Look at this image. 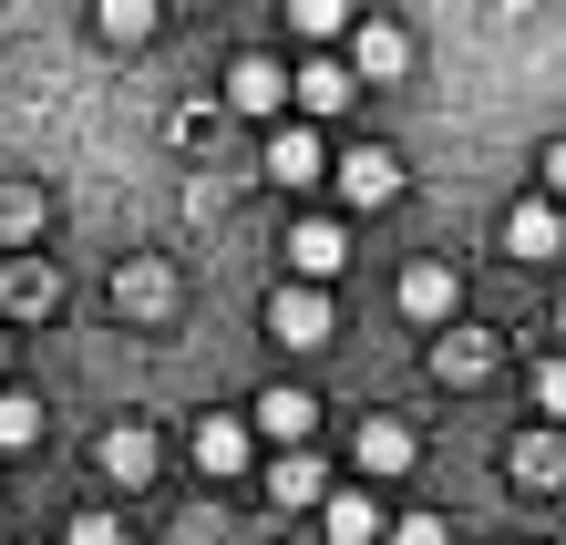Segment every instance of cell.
Returning a JSON list of instances; mask_svg holds the SVG:
<instances>
[{
  "label": "cell",
  "instance_id": "6da1fadb",
  "mask_svg": "<svg viewBox=\"0 0 566 545\" xmlns=\"http://www.w3.org/2000/svg\"><path fill=\"white\" fill-rule=\"evenodd\" d=\"M340 268H350V227H340V217H298V227H289V279H298V289H329Z\"/></svg>",
  "mask_w": 566,
  "mask_h": 545
},
{
  "label": "cell",
  "instance_id": "7a4b0ae2",
  "mask_svg": "<svg viewBox=\"0 0 566 545\" xmlns=\"http://www.w3.org/2000/svg\"><path fill=\"white\" fill-rule=\"evenodd\" d=\"M186 453H196V473H207V484H238V473L258 463V432H248V412H207Z\"/></svg>",
  "mask_w": 566,
  "mask_h": 545
},
{
  "label": "cell",
  "instance_id": "3957f363",
  "mask_svg": "<svg viewBox=\"0 0 566 545\" xmlns=\"http://www.w3.org/2000/svg\"><path fill=\"white\" fill-rule=\"evenodd\" d=\"M350 453H360V484H391V473H412L422 463V432L412 422H391V412H371L350 432Z\"/></svg>",
  "mask_w": 566,
  "mask_h": 545
},
{
  "label": "cell",
  "instance_id": "277c9868",
  "mask_svg": "<svg viewBox=\"0 0 566 545\" xmlns=\"http://www.w3.org/2000/svg\"><path fill=\"white\" fill-rule=\"evenodd\" d=\"M453 310H463L453 258H412V268H402V319H422V329H453Z\"/></svg>",
  "mask_w": 566,
  "mask_h": 545
},
{
  "label": "cell",
  "instance_id": "5b68a950",
  "mask_svg": "<svg viewBox=\"0 0 566 545\" xmlns=\"http://www.w3.org/2000/svg\"><path fill=\"white\" fill-rule=\"evenodd\" d=\"M269 339H279V350H319V339H329V298L298 289V279H279L269 289Z\"/></svg>",
  "mask_w": 566,
  "mask_h": 545
},
{
  "label": "cell",
  "instance_id": "8992f818",
  "mask_svg": "<svg viewBox=\"0 0 566 545\" xmlns=\"http://www.w3.org/2000/svg\"><path fill=\"white\" fill-rule=\"evenodd\" d=\"M248 432H269L279 453H310V432H319V401L279 381V391H258V401H248Z\"/></svg>",
  "mask_w": 566,
  "mask_h": 545
},
{
  "label": "cell",
  "instance_id": "52a82bcc",
  "mask_svg": "<svg viewBox=\"0 0 566 545\" xmlns=\"http://www.w3.org/2000/svg\"><path fill=\"white\" fill-rule=\"evenodd\" d=\"M350 93H360V83H350V62H340V52H310V62H298V73H289V104H298V124L340 114Z\"/></svg>",
  "mask_w": 566,
  "mask_h": 545
},
{
  "label": "cell",
  "instance_id": "ba28073f",
  "mask_svg": "<svg viewBox=\"0 0 566 545\" xmlns=\"http://www.w3.org/2000/svg\"><path fill=\"white\" fill-rule=\"evenodd\" d=\"M350 83H391V73H402V62H412V31L402 21H350Z\"/></svg>",
  "mask_w": 566,
  "mask_h": 545
},
{
  "label": "cell",
  "instance_id": "9c48e42d",
  "mask_svg": "<svg viewBox=\"0 0 566 545\" xmlns=\"http://www.w3.org/2000/svg\"><path fill=\"white\" fill-rule=\"evenodd\" d=\"M505 473H515L525 494H556V484H566V432H556V422L515 432V442H505Z\"/></svg>",
  "mask_w": 566,
  "mask_h": 545
},
{
  "label": "cell",
  "instance_id": "30bf717a",
  "mask_svg": "<svg viewBox=\"0 0 566 545\" xmlns=\"http://www.w3.org/2000/svg\"><path fill=\"white\" fill-rule=\"evenodd\" d=\"M227 104H238V114H289V62L238 52V62H227Z\"/></svg>",
  "mask_w": 566,
  "mask_h": 545
},
{
  "label": "cell",
  "instance_id": "8fae6325",
  "mask_svg": "<svg viewBox=\"0 0 566 545\" xmlns=\"http://www.w3.org/2000/svg\"><path fill=\"white\" fill-rule=\"evenodd\" d=\"M340 196L350 207H391V196H402V155L391 145H350L340 155Z\"/></svg>",
  "mask_w": 566,
  "mask_h": 545
},
{
  "label": "cell",
  "instance_id": "7c38bea8",
  "mask_svg": "<svg viewBox=\"0 0 566 545\" xmlns=\"http://www.w3.org/2000/svg\"><path fill=\"white\" fill-rule=\"evenodd\" d=\"M505 258H566V217L546 207V196L505 207Z\"/></svg>",
  "mask_w": 566,
  "mask_h": 545
},
{
  "label": "cell",
  "instance_id": "4fadbf2b",
  "mask_svg": "<svg viewBox=\"0 0 566 545\" xmlns=\"http://www.w3.org/2000/svg\"><path fill=\"white\" fill-rule=\"evenodd\" d=\"M484 370H494V339L484 329H443V339H432V381H443V391H474Z\"/></svg>",
  "mask_w": 566,
  "mask_h": 545
},
{
  "label": "cell",
  "instance_id": "5bb4252c",
  "mask_svg": "<svg viewBox=\"0 0 566 545\" xmlns=\"http://www.w3.org/2000/svg\"><path fill=\"white\" fill-rule=\"evenodd\" d=\"M93 463H104L114 484H145V473L165 463V442H155L145 422H114V432H104V453H93Z\"/></svg>",
  "mask_w": 566,
  "mask_h": 545
},
{
  "label": "cell",
  "instance_id": "9a60e30c",
  "mask_svg": "<svg viewBox=\"0 0 566 545\" xmlns=\"http://www.w3.org/2000/svg\"><path fill=\"white\" fill-rule=\"evenodd\" d=\"M319 535H329V545H371V535H381L371 484H360V494H329V504H319Z\"/></svg>",
  "mask_w": 566,
  "mask_h": 545
},
{
  "label": "cell",
  "instance_id": "2e32d148",
  "mask_svg": "<svg viewBox=\"0 0 566 545\" xmlns=\"http://www.w3.org/2000/svg\"><path fill=\"white\" fill-rule=\"evenodd\" d=\"M269 176H279V186H319V134H310V124H279V134H269Z\"/></svg>",
  "mask_w": 566,
  "mask_h": 545
},
{
  "label": "cell",
  "instance_id": "e0dca14e",
  "mask_svg": "<svg viewBox=\"0 0 566 545\" xmlns=\"http://www.w3.org/2000/svg\"><path fill=\"white\" fill-rule=\"evenodd\" d=\"M269 504H329L319 453H279V463H269Z\"/></svg>",
  "mask_w": 566,
  "mask_h": 545
},
{
  "label": "cell",
  "instance_id": "ac0fdd59",
  "mask_svg": "<svg viewBox=\"0 0 566 545\" xmlns=\"http://www.w3.org/2000/svg\"><path fill=\"white\" fill-rule=\"evenodd\" d=\"M289 31L310 52H329V42H350V0H289Z\"/></svg>",
  "mask_w": 566,
  "mask_h": 545
},
{
  "label": "cell",
  "instance_id": "d6986e66",
  "mask_svg": "<svg viewBox=\"0 0 566 545\" xmlns=\"http://www.w3.org/2000/svg\"><path fill=\"white\" fill-rule=\"evenodd\" d=\"M165 298H176V279H165L155 258H145V268H124V279H114V310H135V319H165Z\"/></svg>",
  "mask_w": 566,
  "mask_h": 545
},
{
  "label": "cell",
  "instance_id": "ffe728a7",
  "mask_svg": "<svg viewBox=\"0 0 566 545\" xmlns=\"http://www.w3.org/2000/svg\"><path fill=\"white\" fill-rule=\"evenodd\" d=\"M42 442V401L31 391H0V453H31Z\"/></svg>",
  "mask_w": 566,
  "mask_h": 545
},
{
  "label": "cell",
  "instance_id": "44dd1931",
  "mask_svg": "<svg viewBox=\"0 0 566 545\" xmlns=\"http://www.w3.org/2000/svg\"><path fill=\"white\" fill-rule=\"evenodd\" d=\"M93 31H104V42H145V31H155V0H104Z\"/></svg>",
  "mask_w": 566,
  "mask_h": 545
},
{
  "label": "cell",
  "instance_id": "7402d4cb",
  "mask_svg": "<svg viewBox=\"0 0 566 545\" xmlns=\"http://www.w3.org/2000/svg\"><path fill=\"white\" fill-rule=\"evenodd\" d=\"M62 545H124V515H114V504H83V515H73V535H62Z\"/></svg>",
  "mask_w": 566,
  "mask_h": 545
},
{
  "label": "cell",
  "instance_id": "603a6c76",
  "mask_svg": "<svg viewBox=\"0 0 566 545\" xmlns=\"http://www.w3.org/2000/svg\"><path fill=\"white\" fill-rule=\"evenodd\" d=\"M536 412L566 432V350H556V360H536Z\"/></svg>",
  "mask_w": 566,
  "mask_h": 545
},
{
  "label": "cell",
  "instance_id": "cb8c5ba5",
  "mask_svg": "<svg viewBox=\"0 0 566 545\" xmlns=\"http://www.w3.org/2000/svg\"><path fill=\"white\" fill-rule=\"evenodd\" d=\"M11 298H21V310H52L62 279H52V268H11Z\"/></svg>",
  "mask_w": 566,
  "mask_h": 545
},
{
  "label": "cell",
  "instance_id": "d4e9b609",
  "mask_svg": "<svg viewBox=\"0 0 566 545\" xmlns=\"http://www.w3.org/2000/svg\"><path fill=\"white\" fill-rule=\"evenodd\" d=\"M391 545H453V535H443V515H402V525H391Z\"/></svg>",
  "mask_w": 566,
  "mask_h": 545
},
{
  "label": "cell",
  "instance_id": "484cf974",
  "mask_svg": "<svg viewBox=\"0 0 566 545\" xmlns=\"http://www.w3.org/2000/svg\"><path fill=\"white\" fill-rule=\"evenodd\" d=\"M556 196H566V134L546 145V207H556Z\"/></svg>",
  "mask_w": 566,
  "mask_h": 545
},
{
  "label": "cell",
  "instance_id": "4316f807",
  "mask_svg": "<svg viewBox=\"0 0 566 545\" xmlns=\"http://www.w3.org/2000/svg\"><path fill=\"white\" fill-rule=\"evenodd\" d=\"M0 370H11V329H0Z\"/></svg>",
  "mask_w": 566,
  "mask_h": 545
},
{
  "label": "cell",
  "instance_id": "83f0119b",
  "mask_svg": "<svg viewBox=\"0 0 566 545\" xmlns=\"http://www.w3.org/2000/svg\"><path fill=\"white\" fill-rule=\"evenodd\" d=\"M556 329H566V310H556Z\"/></svg>",
  "mask_w": 566,
  "mask_h": 545
}]
</instances>
